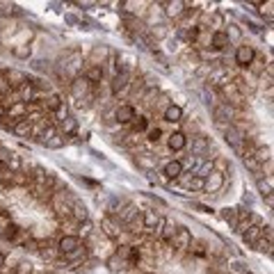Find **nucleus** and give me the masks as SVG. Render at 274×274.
Wrapping results in <instances>:
<instances>
[{"label":"nucleus","mask_w":274,"mask_h":274,"mask_svg":"<svg viewBox=\"0 0 274 274\" xmlns=\"http://www.w3.org/2000/svg\"><path fill=\"white\" fill-rule=\"evenodd\" d=\"M228 46H231V42H228V37L224 30H215L213 35H210L208 48H213V50H227Z\"/></svg>","instance_id":"4468645a"},{"label":"nucleus","mask_w":274,"mask_h":274,"mask_svg":"<svg viewBox=\"0 0 274 274\" xmlns=\"http://www.w3.org/2000/svg\"><path fill=\"white\" fill-rule=\"evenodd\" d=\"M192 206H194V208H197V210H199V213H210V215H213V213H215V210H213V208H210V206H203V203H192Z\"/></svg>","instance_id":"603ef678"},{"label":"nucleus","mask_w":274,"mask_h":274,"mask_svg":"<svg viewBox=\"0 0 274 274\" xmlns=\"http://www.w3.org/2000/svg\"><path fill=\"white\" fill-rule=\"evenodd\" d=\"M169 244H174V247H176V251H187L192 247V233H190V228L179 227Z\"/></svg>","instance_id":"20e7f679"},{"label":"nucleus","mask_w":274,"mask_h":274,"mask_svg":"<svg viewBox=\"0 0 274 274\" xmlns=\"http://www.w3.org/2000/svg\"><path fill=\"white\" fill-rule=\"evenodd\" d=\"M50 206H53L55 215L60 217V220H69L71 217V203L64 201V192H53V197H50Z\"/></svg>","instance_id":"7ed1b4c3"},{"label":"nucleus","mask_w":274,"mask_h":274,"mask_svg":"<svg viewBox=\"0 0 274 274\" xmlns=\"http://www.w3.org/2000/svg\"><path fill=\"white\" fill-rule=\"evenodd\" d=\"M131 126H133V133H135V135H142V133L149 131V119H146V117H135V119L131 121Z\"/></svg>","instance_id":"473e14b6"},{"label":"nucleus","mask_w":274,"mask_h":274,"mask_svg":"<svg viewBox=\"0 0 274 274\" xmlns=\"http://www.w3.org/2000/svg\"><path fill=\"white\" fill-rule=\"evenodd\" d=\"M62 103H64V98H62L60 94H55V91H50V94L46 96L42 101V105H44V112H50V114H55L57 110L62 107Z\"/></svg>","instance_id":"dca6fc26"},{"label":"nucleus","mask_w":274,"mask_h":274,"mask_svg":"<svg viewBox=\"0 0 274 274\" xmlns=\"http://www.w3.org/2000/svg\"><path fill=\"white\" fill-rule=\"evenodd\" d=\"M160 137H162L160 128H149V131H146V139H149L151 144H158L160 142Z\"/></svg>","instance_id":"c03bdc74"},{"label":"nucleus","mask_w":274,"mask_h":274,"mask_svg":"<svg viewBox=\"0 0 274 274\" xmlns=\"http://www.w3.org/2000/svg\"><path fill=\"white\" fill-rule=\"evenodd\" d=\"M162 119L169 121V124H181V121H183V107L169 103V105L165 107V112H162Z\"/></svg>","instance_id":"f3484780"},{"label":"nucleus","mask_w":274,"mask_h":274,"mask_svg":"<svg viewBox=\"0 0 274 274\" xmlns=\"http://www.w3.org/2000/svg\"><path fill=\"white\" fill-rule=\"evenodd\" d=\"M227 37H228V42H238L240 37H242V30H240V25H235V23H231L228 25V30H227Z\"/></svg>","instance_id":"79ce46f5"},{"label":"nucleus","mask_w":274,"mask_h":274,"mask_svg":"<svg viewBox=\"0 0 274 274\" xmlns=\"http://www.w3.org/2000/svg\"><path fill=\"white\" fill-rule=\"evenodd\" d=\"M44 144H46L48 149H62V146L66 144V137L62 135V133H57V135L50 137V139H48V142H44Z\"/></svg>","instance_id":"58836bf2"},{"label":"nucleus","mask_w":274,"mask_h":274,"mask_svg":"<svg viewBox=\"0 0 274 274\" xmlns=\"http://www.w3.org/2000/svg\"><path fill=\"white\" fill-rule=\"evenodd\" d=\"M60 131H62L64 137H73L76 131H78V119L76 117H66V119H62L60 121Z\"/></svg>","instance_id":"4be33fe9"},{"label":"nucleus","mask_w":274,"mask_h":274,"mask_svg":"<svg viewBox=\"0 0 274 274\" xmlns=\"http://www.w3.org/2000/svg\"><path fill=\"white\" fill-rule=\"evenodd\" d=\"M16 274H32V265L30 263H21L16 270Z\"/></svg>","instance_id":"3c124183"},{"label":"nucleus","mask_w":274,"mask_h":274,"mask_svg":"<svg viewBox=\"0 0 274 274\" xmlns=\"http://www.w3.org/2000/svg\"><path fill=\"white\" fill-rule=\"evenodd\" d=\"M12 55H14V57H18V60H30L32 48L28 46V44H18V46L12 48Z\"/></svg>","instance_id":"f704fd0d"},{"label":"nucleus","mask_w":274,"mask_h":274,"mask_svg":"<svg viewBox=\"0 0 274 274\" xmlns=\"http://www.w3.org/2000/svg\"><path fill=\"white\" fill-rule=\"evenodd\" d=\"M32 66H35L37 71H44V69H48V62H44V60H35V62H32Z\"/></svg>","instance_id":"5fc2aeb1"},{"label":"nucleus","mask_w":274,"mask_h":274,"mask_svg":"<svg viewBox=\"0 0 274 274\" xmlns=\"http://www.w3.org/2000/svg\"><path fill=\"white\" fill-rule=\"evenodd\" d=\"M192 155H197V158H203V155L210 151V139L206 135H197L192 137Z\"/></svg>","instance_id":"f8f14e48"},{"label":"nucleus","mask_w":274,"mask_h":274,"mask_svg":"<svg viewBox=\"0 0 274 274\" xmlns=\"http://www.w3.org/2000/svg\"><path fill=\"white\" fill-rule=\"evenodd\" d=\"M251 155L256 158V162H258V165H265V162H270V160H272V149H270V146H256Z\"/></svg>","instance_id":"c756f323"},{"label":"nucleus","mask_w":274,"mask_h":274,"mask_svg":"<svg viewBox=\"0 0 274 274\" xmlns=\"http://www.w3.org/2000/svg\"><path fill=\"white\" fill-rule=\"evenodd\" d=\"M5 265H7V256L0 251V270H5Z\"/></svg>","instance_id":"6e6d98bb"},{"label":"nucleus","mask_w":274,"mask_h":274,"mask_svg":"<svg viewBox=\"0 0 274 274\" xmlns=\"http://www.w3.org/2000/svg\"><path fill=\"white\" fill-rule=\"evenodd\" d=\"M90 233H91V222L90 220H85V222H80V224H78V238L85 240Z\"/></svg>","instance_id":"37998d69"},{"label":"nucleus","mask_w":274,"mask_h":274,"mask_svg":"<svg viewBox=\"0 0 274 274\" xmlns=\"http://www.w3.org/2000/svg\"><path fill=\"white\" fill-rule=\"evenodd\" d=\"M107 268H110V272H121V270H126L128 265H126L124 258H119L117 254H112V256L107 258Z\"/></svg>","instance_id":"c9c22d12"},{"label":"nucleus","mask_w":274,"mask_h":274,"mask_svg":"<svg viewBox=\"0 0 274 274\" xmlns=\"http://www.w3.org/2000/svg\"><path fill=\"white\" fill-rule=\"evenodd\" d=\"M112 117H114V121H117V124H131V121L137 117V112H135V107H133L131 103H124V105L114 107Z\"/></svg>","instance_id":"0eeeda50"},{"label":"nucleus","mask_w":274,"mask_h":274,"mask_svg":"<svg viewBox=\"0 0 274 274\" xmlns=\"http://www.w3.org/2000/svg\"><path fill=\"white\" fill-rule=\"evenodd\" d=\"M2 78L7 80V85H9V90L16 91L21 85L28 83V76H25L23 71H18V69H9V71H2Z\"/></svg>","instance_id":"9b49d317"},{"label":"nucleus","mask_w":274,"mask_h":274,"mask_svg":"<svg viewBox=\"0 0 274 274\" xmlns=\"http://www.w3.org/2000/svg\"><path fill=\"white\" fill-rule=\"evenodd\" d=\"M254 57H256V50H254V46H249V44H240V46L235 48V55H233V60H235V64H238L240 69H249Z\"/></svg>","instance_id":"f03ea898"},{"label":"nucleus","mask_w":274,"mask_h":274,"mask_svg":"<svg viewBox=\"0 0 274 274\" xmlns=\"http://www.w3.org/2000/svg\"><path fill=\"white\" fill-rule=\"evenodd\" d=\"M233 270H235L233 274H247V272H249L247 263H242V261H233Z\"/></svg>","instance_id":"49530a36"},{"label":"nucleus","mask_w":274,"mask_h":274,"mask_svg":"<svg viewBox=\"0 0 274 274\" xmlns=\"http://www.w3.org/2000/svg\"><path fill=\"white\" fill-rule=\"evenodd\" d=\"M25 114H28V105H25V103H14L12 107H9V110H7V117H12V119H25Z\"/></svg>","instance_id":"c85d7f7f"},{"label":"nucleus","mask_w":274,"mask_h":274,"mask_svg":"<svg viewBox=\"0 0 274 274\" xmlns=\"http://www.w3.org/2000/svg\"><path fill=\"white\" fill-rule=\"evenodd\" d=\"M9 153H12V151H9V149H5V146L0 144V169H5V167H7V160H9Z\"/></svg>","instance_id":"a18cd8bd"},{"label":"nucleus","mask_w":274,"mask_h":274,"mask_svg":"<svg viewBox=\"0 0 274 274\" xmlns=\"http://www.w3.org/2000/svg\"><path fill=\"white\" fill-rule=\"evenodd\" d=\"M101 228H103V233H105L110 240H117L121 235V231H124L119 222L114 220V217H110V215H105V217L101 220Z\"/></svg>","instance_id":"9d476101"},{"label":"nucleus","mask_w":274,"mask_h":274,"mask_svg":"<svg viewBox=\"0 0 274 274\" xmlns=\"http://www.w3.org/2000/svg\"><path fill=\"white\" fill-rule=\"evenodd\" d=\"M107 46H94V50H91V66H101L103 60L107 57Z\"/></svg>","instance_id":"7c9ffc66"},{"label":"nucleus","mask_w":274,"mask_h":274,"mask_svg":"<svg viewBox=\"0 0 274 274\" xmlns=\"http://www.w3.org/2000/svg\"><path fill=\"white\" fill-rule=\"evenodd\" d=\"M158 5L165 7V14H167L169 18H183V14H185V5L181 0H174V2H158Z\"/></svg>","instance_id":"a211bd4d"},{"label":"nucleus","mask_w":274,"mask_h":274,"mask_svg":"<svg viewBox=\"0 0 274 274\" xmlns=\"http://www.w3.org/2000/svg\"><path fill=\"white\" fill-rule=\"evenodd\" d=\"M224 139H227V144H231L233 149L235 151H242V144H244V133L240 131L238 126H227V128H224Z\"/></svg>","instance_id":"423d86ee"},{"label":"nucleus","mask_w":274,"mask_h":274,"mask_svg":"<svg viewBox=\"0 0 274 274\" xmlns=\"http://www.w3.org/2000/svg\"><path fill=\"white\" fill-rule=\"evenodd\" d=\"M185 167H183V162L181 160H169L165 167H162V174H165V179L169 181H179L181 176H183Z\"/></svg>","instance_id":"ddd939ff"},{"label":"nucleus","mask_w":274,"mask_h":274,"mask_svg":"<svg viewBox=\"0 0 274 274\" xmlns=\"http://www.w3.org/2000/svg\"><path fill=\"white\" fill-rule=\"evenodd\" d=\"M85 78L90 80V85H98V83H103L105 71H103V66H90V69H87V73H85Z\"/></svg>","instance_id":"393cba45"},{"label":"nucleus","mask_w":274,"mask_h":274,"mask_svg":"<svg viewBox=\"0 0 274 274\" xmlns=\"http://www.w3.org/2000/svg\"><path fill=\"white\" fill-rule=\"evenodd\" d=\"M66 117H69V105H66V103H62V107L55 112V119L62 121V119H66Z\"/></svg>","instance_id":"09e8293b"},{"label":"nucleus","mask_w":274,"mask_h":274,"mask_svg":"<svg viewBox=\"0 0 274 274\" xmlns=\"http://www.w3.org/2000/svg\"><path fill=\"white\" fill-rule=\"evenodd\" d=\"M80 244L83 242H80L78 235H62V238H57L55 247H57V251H60V256H66V254H71L73 249H78Z\"/></svg>","instance_id":"6e6552de"},{"label":"nucleus","mask_w":274,"mask_h":274,"mask_svg":"<svg viewBox=\"0 0 274 274\" xmlns=\"http://www.w3.org/2000/svg\"><path fill=\"white\" fill-rule=\"evenodd\" d=\"M5 114H7V110H5V107H0V121L5 119Z\"/></svg>","instance_id":"4d7b16f0"},{"label":"nucleus","mask_w":274,"mask_h":274,"mask_svg":"<svg viewBox=\"0 0 274 274\" xmlns=\"http://www.w3.org/2000/svg\"><path fill=\"white\" fill-rule=\"evenodd\" d=\"M254 249L265 251L268 256H272V242H270V240H265V238H258L256 242H254Z\"/></svg>","instance_id":"a19ab883"},{"label":"nucleus","mask_w":274,"mask_h":274,"mask_svg":"<svg viewBox=\"0 0 274 274\" xmlns=\"http://www.w3.org/2000/svg\"><path fill=\"white\" fill-rule=\"evenodd\" d=\"M87 254H90V249H87V247H85V242H83L78 249H73L71 254H66V256H62V258H64V265H66V263H80V261H85V258H87Z\"/></svg>","instance_id":"412c9836"},{"label":"nucleus","mask_w":274,"mask_h":274,"mask_svg":"<svg viewBox=\"0 0 274 274\" xmlns=\"http://www.w3.org/2000/svg\"><path fill=\"white\" fill-rule=\"evenodd\" d=\"M7 172L9 174H18V172H23V158L18 153H9V160H7Z\"/></svg>","instance_id":"bb28decb"},{"label":"nucleus","mask_w":274,"mask_h":274,"mask_svg":"<svg viewBox=\"0 0 274 274\" xmlns=\"http://www.w3.org/2000/svg\"><path fill=\"white\" fill-rule=\"evenodd\" d=\"M131 80H133V73L131 71L114 73L112 83H110V91H112L114 96H117V94H126V91H128V85H131Z\"/></svg>","instance_id":"39448f33"},{"label":"nucleus","mask_w":274,"mask_h":274,"mask_svg":"<svg viewBox=\"0 0 274 274\" xmlns=\"http://www.w3.org/2000/svg\"><path fill=\"white\" fill-rule=\"evenodd\" d=\"M222 185H224V174L220 172H210L206 179H203V192H208V194H217L222 190Z\"/></svg>","instance_id":"1a4fd4ad"},{"label":"nucleus","mask_w":274,"mask_h":274,"mask_svg":"<svg viewBox=\"0 0 274 274\" xmlns=\"http://www.w3.org/2000/svg\"><path fill=\"white\" fill-rule=\"evenodd\" d=\"M14 124H16V119H12V117H7V114H5V119L0 121V128H5V131H12Z\"/></svg>","instance_id":"8fccbe9b"},{"label":"nucleus","mask_w":274,"mask_h":274,"mask_svg":"<svg viewBox=\"0 0 274 274\" xmlns=\"http://www.w3.org/2000/svg\"><path fill=\"white\" fill-rule=\"evenodd\" d=\"M12 133L16 137H21V139H23V137H32V124L28 119H18L16 124H14Z\"/></svg>","instance_id":"aec40b11"},{"label":"nucleus","mask_w":274,"mask_h":274,"mask_svg":"<svg viewBox=\"0 0 274 274\" xmlns=\"http://www.w3.org/2000/svg\"><path fill=\"white\" fill-rule=\"evenodd\" d=\"M176 224H174V222H165V227H162V231H160V235H158V238L162 240V242H172V238H174V233H176Z\"/></svg>","instance_id":"2f4dec72"},{"label":"nucleus","mask_w":274,"mask_h":274,"mask_svg":"<svg viewBox=\"0 0 274 274\" xmlns=\"http://www.w3.org/2000/svg\"><path fill=\"white\" fill-rule=\"evenodd\" d=\"M222 220L227 222L231 228H235V224H238V208H222Z\"/></svg>","instance_id":"72a5a7b5"},{"label":"nucleus","mask_w":274,"mask_h":274,"mask_svg":"<svg viewBox=\"0 0 274 274\" xmlns=\"http://www.w3.org/2000/svg\"><path fill=\"white\" fill-rule=\"evenodd\" d=\"M185 187H187V190H203V179H199V176H194V174H192L190 179L185 181Z\"/></svg>","instance_id":"ea45409f"},{"label":"nucleus","mask_w":274,"mask_h":274,"mask_svg":"<svg viewBox=\"0 0 274 274\" xmlns=\"http://www.w3.org/2000/svg\"><path fill=\"white\" fill-rule=\"evenodd\" d=\"M153 37H167V30H165V25H158V28H153Z\"/></svg>","instance_id":"864d4df0"},{"label":"nucleus","mask_w":274,"mask_h":274,"mask_svg":"<svg viewBox=\"0 0 274 274\" xmlns=\"http://www.w3.org/2000/svg\"><path fill=\"white\" fill-rule=\"evenodd\" d=\"M69 90H71V96L76 101H87V98H90V91H91V85L85 76H78L69 83Z\"/></svg>","instance_id":"f257e3e1"},{"label":"nucleus","mask_w":274,"mask_h":274,"mask_svg":"<svg viewBox=\"0 0 274 274\" xmlns=\"http://www.w3.org/2000/svg\"><path fill=\"white\" fill-rule=\"evenodd\" d=\"M71 217H73V222H85V220H90V215H87V208H85V203H80V201H73L71 203Z\"/></svg>","instance_id":"5701e85b"},{"label":"nucleus","mask_w":274,"mask_h":274,"mask_svg":"<svg viewBox=\"0 0 274 274\" xmlns=\"http://www.w3.org/2000/svg\"><path fill=\"white\" fill-rule=\"evenodd\" d=\"M258 7H261V14H263V16H268L270 21H272V7H274L272 0H270V2H265V5H258Z\"/></svg>","instance_id":"de8ad7c7"},{"label":"nucleus","mask_w":274,"mask_h":274,"mask_svg":"<svg viewBox=\"0 0 274 274\" xmlns=\"http://www.w3.org/2000/svg\"><path fill=\"white\" fill-rule=\"evenodd\" d=\"M210 172H215V169H213V160H201V162H199V167H197V172H194V176L206 179Z\"/></svg>","instance_id":"4c0bfd02"},{"label":"nucleus","mask_w":274,"mask_h":274,"mask_svg":"<svg viewBox=\"0 0 274 274\" xmlns=\"http://www.w3.org/2000/svg\"><path fill=\"white\" fill-rule=\"evenodd\" d=\"M39 256L46 261H57L60 251H57V247H48V242H39Z\"/></svg>","instance_id":"a878e982"},{"label":"nucleus","mask_w":274,"mask_h":274,"mask_svg":"<svg viewBox=\"0 0 274 274\" xmlns=\"http://www.w3.org/2000/svg\"><path fill=\"white\" fill-rule=\"evenodd\" d=\"M167 146H169L172 151H183L185 146H187V135H185L183 131L172 133V135L167 137Z\"/></svg>","instance_id":"6ab92c4d"},{"label":"nucleus","mask_w":274,"mask_h":274,"mask_svg":"<svg viewBox=\"0 0 274 274\" xmlns=\"http://www.w3.org/2000/svg\"><path fill=\"white\" fill-rule=\"evenodd\" d=\"M21 231H23V228L18 227V224L9 222V224H7V227L0 231V238H2V240H9V242H16V235H18Z\"/></svg>","instance_id":"b1692460"},{"label":"nucleus","mask_w":274,"mask_h":274,"mask_svg":"<svg viewBox=\"0 0 274 274\" xmlns=\"http://www.w3.org/2000/svg\"><path fill=\"white\" fill-rule=\"evenodd\" d=\"M135 165L139 169H144V172H151V169L158 167V155H153V153H139V155H135Z\"/></svg>","instance_id":"2eb2a0df"},{"label":"nucleus","mask_w":274,"mask_h":274,"mask_svg":"<svg viewBox=\"0 0 274 274\" xmlns=\"http://www.w3.org/2000/svg\"><path fill=\"white\" fill-rule=\"evenodd\" d=\"M231 274H233V272H231Z\"/></svg>","instance_id":"13d9d810"},{"label":"nucleus","mask_w":274,"mask_h":274,"mask_svg":"<svg viewBox=\"0 0 274 274\" xmlns=\"http://www.w3.org/2000/svg\"><path fill=\"white\" fill-rule=\"evenodd\" d=\"M242 162H244V167L249 169L251 174H256V176L261 174V165H258V162H256V158H254L251 153H242Z\"/></svg>","instance_id":"e433bc0d"},{"label":"nucleus","mask_w":274,"mask_h":274,"mask_svg":"<svg viewBox=\"0 0 274 274\" xmlns=\"http://www.w3.org/2000/svg\"><path fill=\"white\" fill-rule=\"evenodd\" d=\"M258 238H263V233H261V227H256V224H251V227L242 233V240L249 244V247H254V242H256Z\"/></svg>","instance_id":"cd10ccee"}]
</instances>
